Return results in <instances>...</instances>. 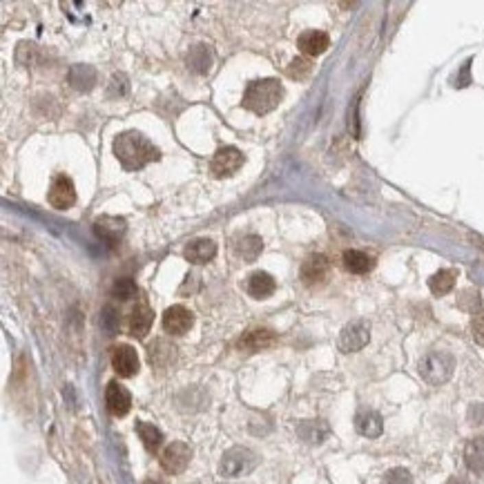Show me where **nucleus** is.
Wrapping results in <instances>:
<instances>
[{"label": "nucleus", "mask_w": 484, "mask_h": 484, "mask_svg": "<svg viewBox=\"0 0 484 484\" xmlns=\"http://www.w3.org/2000/svg\"><path fill=\"white\" fill-rule=\"evenodd\" d=\"M192 460V451L190 446L183 442H172L168 444L163 453H161V467H163L168 473H183L187 469V464Z\"/></svg>", "instance_id": "nucleus-6"}, {"label": "nucleus", "mask_w": 484, "mask_h": 484, "mask_svg": "<svg viewBox=\"0 0 484 484\" xmlns=\"http://www.w3.org/2000/svg\"><path fill=\"white\" fill-rule=\"evenodd\" d=\"M183 255L190 264H196V266L208 264L214 259V255H217V244H214L212 239H194L192 244L185 248Z\"/></svg>", "instance_id": "nucleus-16"}, {"label": "nucleus", "mask_w": 484, "mask_h": 484, "mask_svg": "<svg viewBox=\"0 0 484 484\" xmlns=\"http://www.w3.org/2000/svg\"><path fill=\"white\" fill-rule=\"evenodd\" d=\"M137 284H134L132 279H128V277H123V279H116L114 286H112V297L116 299H121V301H128L132 297H137Z\"/></svg>", "instance_id": "nucleus-29"}, {"label": "nucleus", "mask_w": 484, "mask_h": 484, "mask_svg": "<svg viewBox=\"0 0 484 484\" xmlns=\"http://www.w3.org/2000/svg\"><path fill=\"white\" fill-rule=\"evenodd\" d=\"M185 62L192 71H196V74H208V71L212 69V49L203 43L194 45V47L187 51Z\"/></svg>", "instance_id": "nucleus-19"}, {"label": "nucleus", "mask_w": 484, "mask_h": 484, "mask_svg": "<svg viewBox=\"0 0 484 484\" xmlns=\"http://www.w3.org/2000/svg\"><path fill=\"white\" fill-rule=\"evenodd\" d=\"M382 484H413V478L406 469H391Z\"/></svg>", "instance_id": "nucleus-32"}, {"label": "nucleus", "mask_w": 484, "mask_h": 484, "mask_svg": "<svg viewBox=\"0 0 484 484\" xmlns=\"http://www.w3.org/2000/svg\"><path fill=\"white\" fill-rule=\"evenodd\" d=\"M330 262L324 255H310L301 266V279L306 286H319L328 279Z\"/></svg>", "instance_id": "nucleus-10"}, {"label": "nucleus", "mask_w": 484, "mask_h": 484, "mask_svg": "<svg viewBox=\"0 0 484 484\" xmlns=\"http://www.w3.org/2000/svg\"><path fill=\"white\" fill-rule=\"evenodd\" d=\"M112 366H114V371L121 375V378H132V375H137V371H139L137 351H134V348L128 346V344L116 346L114 353H112Z\"/></svg>", "instance_id": "nucleus-12"}, {"label": "nucleus", "mask_w": 484, "mask_h": 484, "mask_svg": "<svg viewBox=\"0 0 484 484\" xmlns=\"http://www.w3.org/2000/svg\"><path fill=\"white\" fill-rule=\"evenodd\" d=\"M125 230H128V223L121 217H110V214H105V217H98L94 221V232L103 241L107 244H116V241H121Z\"/></svg>", "instance_id": "nucleus-13"}, {"label": "nucleus", "mask_w": 484, "mask_h": 484, "mask_svg": "<svg viewBox=\"0 0 484 484\" xmlns=\"http://www.w3.org/2000/svg\"><path fill=\"white\" fill-rule=\"evenodd\" d=\"M371 339V328L366 321H353L348 324L342 335H339V348L344 353H355V351H362V348L369 344Z\"/></svg>", "instance_id": "nucleus-7"}, {"label": "nucleus", "mask_w": 484, "mask_h": 484, "mask_svg": "<svg viewBox=\"0 0 484 484\" xmlns=\"http://www.w3.org/2000/svg\"><path fill=\"white\" fill-rule=\"evenodd\" d=\"M281 98H284V87H281L279 80L277 78H262V80H253V83H248L241 105H244L246 110L255 112V114H268L281 103Z\"/></svg>", "instance_id": "nucleus-2"}, {"label": "nucleus", "mask_w": 484, "mask_h": 484, "mask_svg": "<svg viewBox=\"0 0 484 484\" xmlns=\"http://www.w3.org/2000/svg\"><path fill=\"white\" fill-rule=\"evenodd\" d=\"M262 250H264V241L255 235H248L235 244V255L239 259H244V262H257V257L262 255Z\"/></svg>", "instance_id": "nucleus-25"}, {"label": "nucleus", "mask_w": 484, "mask_h": 484, "mask_svg": "<svg viewBox=\"0 0 484 484\" xmlns=\"http://www.w3.org/2000/svg\"><path fill=\"white\" fill-rule=\"evenodd\" d=\"M255 467H257V455L250 449H246V446H235V449L223 453L219 473L223 478L235 480V478L246 476V473H250Z\"/></svg>", "instance_id": "nucleus-4"}, {"label": "nucleus", "mask_w": 484, "mask_h": 484, "mask_svg": "<svg viewBox=\"0 0 484 484\" xmlns=\"http://www.w3.org/2000/svg\"><path fill=\"white\" fill-rule=\"evenodd\" d=\"M119 94V96H125L128 94V78L123 74H114L112 76V83H110V96Z\"/></svg>", "instance_id": "nucleus-34"}, {"label": "nucleus", "mask_w": 484, "mask_h": 484, "mask_svg": "<svg viewBox=\"0 0 484 484\" xmlns=\"http://www.w3.org/2000/svg\"><path fill=\"white\" fill-rule=\"evenodd\" d=\"M241 165H244V154H241V150H237L235 146L219 148L217 154L210 161V170L214 172V176H230V174H235Z\"/></svg>", "instance_id": "nucleus-5"}, {"label": "nucleus", "mask_w": 484, "mask_h": 484, "mask_svg": "<svg viewBox=\"0 0 484 484\" xmlns=\"http://www.w3.org/2000/svg\"><path fill=\"white\" fill-rule=\"evenodd\" d=\"M453 369H455V360L451 353H428L422 357V362H419V375H422V380L433 384H444L446 380L453 375Z\"/></svg>", "instance_id": "nucleus-3"}, {"label": "nucleus", "mask_w": 484, "mask_h": 484, "mask_svg": "<svg viewBox=\"0 0 484 484\" xmlns=\"http://www.w3.org/2000/svg\"><path fill=\"white\" fill-rule=\"evenodd\" d=\"M112 148H114V157L119 159V163L128 170V172H137L143 165L161 159L154 143H150V139L143 137L137 130L119 134V137L114 139Z\"/></svg>", "instance_id": "nucleus-1"}, {"label": "nucleus", "mask_w": 484, "mask_h": 484, "mask_svg": "<svg viewBox=\"0 0 484 484\" xmlns=\"http://www.w3.org/2000/svg\"><path fill=\"white\" fill-rule=\"evenodd\" d=\"M297 433L303 442L308 444H319L326 440L328 435V424L321 422V419H308V422H301L297 426Z\"/></svg>", "instance_id": "nucleus-21"}, {"label": "nucleus", "mask_w": 484, "mask_h": 484, "mask_svg": "<svg viewBox=\"0 0 484 484\" xmlns=\"http://www.w3.org/2000/svg\"><path fill=\"white\" fill-rule=\"evenodd\" d=\"M152 321H154V312L148 306L146 301H139L137 306H134L132 315H130V333L134 337L143 339L152 328Z\"/></svg>", "instance_id": "nucleus-15"}, {"label": "nucleus", "mask_w": 484, "mask_h": 484, "mask_svg": "<svg viewBox=\"0 0 484 484\" xmlns=\"http://www.w3.org/2000/svg\"><path fill=\"white\" fill-rule=\"evenodd\" d=\"M47 199L51 203V208H56V210L71 208L74 201H76V190H74V183H71V178L65 176V174H58L56 178H54L51 187H49Z\"/></svg>", "instance_id": "nucleus-8"}, {"label": "nucleus", "mask_w": 484, "mask_h": 484, "mask_svg": "<svg viewBox=\"0 0 484 484\" xmlns=\"http://www.w3.org/2000/svg\"><path fill=\"white\" fill-rule=\"evenodd\" d=\"M137 431H139L141 442L146 444V449H148V451H152V453L159 451V446L163 444V433H161L154 424L139 422V424H137Z\"/></svg>", "instance_id": "nucleus-28"}, {"label": "nucleus", "mask_w": 484, "mask_h": 484, "mask_svg": "<svg viewBox=\"0 0 484 484\" xmlns=\"http://www.w3.org/2000/svg\"><path fill=\"white\" fill-rule=\"evenodd\" d=\"M275 288H277V284L273 279V275H268V273H253L246 281V290L250 297H255V299L270 297Z\"/></svg>", "instance_id": "nucleus-18"}, {"label": "nucleus", "mask_w": 484, "mask_h": 484, "mask_svg": "<svg viewBox=\"0 0 484 484\" xmlns=\"http://www.w3.org/2000/svg\"><path fill=\"white\" fill-rule=\"evenodd\" d=\"M455 279H458V270H453V268H446V270L435 273L431 279H428V288H431L435 295H446V292L453 290Z\"/></svg>", "instance_id": "nucleus-26"}, {"label": "nucleus", "mask_w": 484, "mask_h": 484, "mask_svg": "<svg viewBox=\"0 0 484 484\" xmlns=\"http://www.w3.org/2000/svg\"><path fill=\"white\" fill-rule=\"evenodd\" d=\"M458 306H460L462 310H467V312H478V310H480V306H482V297H480V292H478V290H473V288L460 292Z\"/></svg>", "instance_id": "nucleus-30"}, {"label": "nucleus", "mask_w": 484, "mask_h": 484, "mask_svg": "<svg viewBox=\"0 0 484 484\" xmlns=\"http://www.w3.org/2000/svg\"><path fill=\"white\" fill-rule=\"evenodd\" d=\"M192 312L185 306H170L163 312V328L170 335H185L192 328Z\"/></svg>", "instance_id": "nucleus-11"}, {"label": "nucleus", "mask_w": 484, "mask_h": 484, "mask_svg": "<svg viewBox=\"0 0 484 484\" xmlns=\"http://www.w3.org/2000/svg\"><path fill=\"white\" fill-rule=\"evenodd\" d=\"M342 262H344L346 270L353 275H364L373 268V259L366 253H362V250H346Z\"/></svg>", "instance_id": "nucleus-23"}, {"label": "nucleus", "mask_w": 484, "mask_h": 484, "mask_svg": "<svg viewBox=\"0 0 484 484\" xmlns=\"http://www.w3.org/2000/svg\"><path fill=\"white\" fill-rule=\"evenodd\" d=\"M464 462L476 473H484V437H473L464 446Z\"/></svg>", "instance_id": "nucleus-22"}, {"label": "nucleus", "mask_w": 484, "mask_h": 484, "mask_svg": "<svg viewBox=\"0 0 484 484\" xmlns=\"http://www.w3.org/2000/svg\"><path fill=\"white\" fill-rule=\"evenodd\" d=\"M174 351L176 348L172 344H168L165 339H157V342L150 346V364L152 366H168L174 360Z\"/></svg>", "instance_id": "nucleus-27"}, {"label": "nucleus", "mask_w": 484, "mask_h": 484, "mask_svg": "<svg viewBox=\"0 0 484 484\" xmlns=\"http://www.w3.org/2000/svg\"><path fill=\"white\" fill-rule=\"evenodd\" d=\"M69 83L74 89L87 92V89H92L96 83V69L89 65H74L69 69Z\"/></svg>", "instance_id": "nucleus-24"}, {"label": "nucleus", "mask_w": 484, "mask_h": 484, "mask_svg": "<svg viewBox=\"0 0 484 484\" xmlns=\"http://www.w3.org/2000/svg\"><path fill=\"white\" fill-rule=\"evenodd\" d=\"M103 324H105L107 328H110V330H114L116 326H119V321H116V317H114V310H112V308H105Z\"/></svg>", "instance_id": "nucleus-36"}, {"label": "nucleus", "mask_w": 484, "mask_h": 484, "mask_svg": "<svg viewBox=\"0 0 484 484\" xmlns=\"http://www.w3.org/2000/svg\"><path fill=\"white\" fill-rule=\"evenodd\" d=\"M471 333H473V339H476L480 346H484V312H478V315L473 317Z\"/></svg>", "instance_id": "nucleus-33"}, {"label": "nucleus", "mask_w": 484, "mask_h": 484, "mask_svg": "<svg viewBox=\"0 0 484 484\" xmlns=\"http://www.w3.org/2000/svg\"><path fill=\"white\" fill-rule=\"evenodd\" d=\"M273 344H275V333L273 330H264V328L248 330V333L241 335V339L237 342V346L241 348V351H248V353L262 351V348H268Z\"/></svg>", "instance_id": "nucleus-17"}, {"label": "nucleus", "mask_w": 484, "mask_h": 484, "mask_svg": "<svg viewBox=\"0 0 484 484\" xmlns=\"http://www.w3.org/2000/svg\"><path fill=\"white\" fill-rule=\"evenodd\" d=\"M297 47L301 49V54H306V56H319V54H324L330 47V38L326 32L310 30V32H303L297 38Z\"/></svg>", "instance_id": "nucleus-14"}, {"label": "nucleus", "mask_w": 484, "mask_h": 484, "mask_svg": "<svg viewBox=\"0 0 484 484\" xmlns=\"http://www.w3.org/2000/svg\"><path fill=\"white\" fill-rule=\"evenodd\" d=\"M105 404H107V411H110L112 415L116 417H123L128 415V411L132 406V395L130 391L121 387L119 382H110L105 389Z\"/></svg>", "instance_id": "nucleus-9"}, {"label": "nucleus", "mask_w": 484, "mask_h": 484, "mask_svg": "<svg viewBox=\"0 0 484 484\" xmlns=\"http://www.w3.org/2000/svg\"><path fill=\"white\" fill-rule=\"evenodd\" d=\"M449 484H469V482L462 478H453V480H449Z\"/></svg>", "instance_id": "nucleus-37"}, {"label": "nucleus", "mask_w": 484, "mask_h": 484, "mask_svg": "<svg viewBox=\"0 0 484 484\" xmlns=\"http://www.w3.org/2000/svg\"><path fill=\"white\" fill-rule=\"evenodd\" d=\"M355 426H357V431L366 437H380L384 431L382 417L380 413H375V411H362V413L355 417Z\"/></svg>", "instance_id": "nucleus-20"}, {"label": "nucleus", "mask_w": 484, "mask_h": 484, "mask_svg": "<svg viewBox=\"0 0 484 484\" xmlns=\"http://www.w3.org/2000/svg\"><path fill=\"white\" fill-rule=\"evenodd\" d=\"M312 71V65L308 58H295L288 67V76L290 78H297V80H303L308 74Z\"/></svg>", "instance_id": "nucleus-31"}, {"label": "nucleus", "mask_w": 484, "mask_h": 484, "mask_svg": "<svg viewBox=\"0 0 484 484\" xmlns=\"http://www.w3.org/2000/svg\"><path fill=\"white\" fill-rule=\"evenodd\" d=\"M469 422L476 426H484V404H473L469 408Z\"/></svg>", "instance_id": "nucleus-35"}]
</instances>
